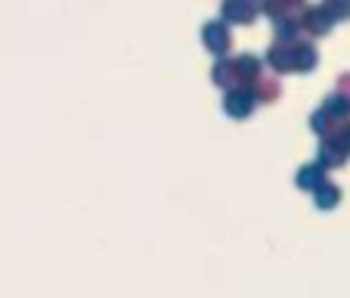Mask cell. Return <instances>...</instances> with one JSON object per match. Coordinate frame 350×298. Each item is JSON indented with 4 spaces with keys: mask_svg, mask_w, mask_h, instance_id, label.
Listing matches in <instances>:
<instances>
[{
    "mask_svg": "<svg viewBox=\"0 0 350 298\" xmlns=\"http://www.w3.org/2000/svg\"><path fill=\"white\" fill-rule=\"evenodd\" d=\"M323 109L332 115V119L347 121L350 119V97H347V93H341V90H332L329 97L323 99Z\"/></svg>",
    "mask_w": 350,
    "mask_h": 298,
    "instance_id": "30bf717a",
    "label": "cell"
},
{
    "mask_svg": "<svg viewBox=\"0 0 350 298\" xmlns=\"http://www.w3.org/2000/svg\"><path fill=\"white\" fill-rule=\"evenodd\" d=\"M273 28H276V40H288V44H295L297 34L304 32L297 16H279V19H273Z\"/></svg>",
    "mask_w": 350,
    "mask_h": 298,
    "instance_id": "4fadbf2b",
    "label": "cell"
},
{
    "mask_svg": "<svg viewBox=\"0 0 350 298\" xmlns=\"http://www.w3.org/2000/svg\"><path fill=\"white\" fill-rule=\"evenodd\" d=\"M338 90L347 93V97H350V72H347V75H341V81H338Z\"/></svg>",
    "mask_w": 350,
    "mask_h": 298,
    "instance_id": "d6986e66",
    "label": "cell"
},
{
    "mask_svg": "<svg viewBox=\"0 0 350 298\" xmlns=\"http://www.w3.org/2000/svg\"><path fill=\"white\" fill-rule=\"evenodd\" d=\"M332 22H335V16H332L325 7H310V10H304V13H301V28H304L307 34H313V38L329 34L332 32Z\"/></svg>",
    "mask_w": 350,
    "mask_h": 298,
    "instance_id": "5b68a950",
    "label": "cell"
},
{
    "mask_svg": "<svg viewBox=\"0 0 350 298\" xmlns=\"http://www.w3.org/2000/svg\"><path fill=\"white\" fill-rule=\"evenodd\" d=\"M252 90H254V97H258V103H276L282 87H279V81H270L260 75V78L252 84Z\"/></svg>",
    "mask_w": 350,
    "mask_h": 298,
    "instance_id": "2e32d148",
    "label": "cell"
},
{
    "mask_svg": "<svg viewBox=\"0 0 350 298\" xmlns=\"http://www.w3.org/2000/svg\"><path fill=\"white\" fill-rule=\"evenodd\" d=\"M313 206H317L319 212H332V208H338L341 206V186L332 184V180H325L323 186L313 190Z\"/></svg>",
    "mask_w": 350,
    "mask_h": 298,
    "instance_id": "ba28073f",
    "label": "cell"
},
{
    "mask_svg": "<svg viewBox=\"0 0 350 298\" xmlns=\"http://www.w3.org/2000/svg\"><path fill=\"white\" fill-rule=\"evenodd\" d=\"M325 171H329V168L319 165V162H313V165H304L301 171L295 174V186H297V190L313 193L317 186H323L325 180H329V177H325Z\"/></svg>",
    "mask_w": 350,
    "mask_h": 298,
    "instance_id": "52a82bcc",
    "label": "cell"
},
{
    "mask_svg": "<svg viewBox=\"0 0 350 298\" xmlns=\"http://www.w3.org/2000/svg\"><path fill=\"white\" fill-rule=\"evenodd\" d=\"M319 62V53L313 44H297L295 40V72H313Z\"/></svg>",
    "mask_w": 350,
    "mask_h": 298,
    "instance_id": "5bb4252c",
    "label": "cell"
},
{
    "mask_svg": "<svg viewBox=\"0 0 350 298\" xmlns=\"http://www.w3.org/2000/svg\"><path fill=\"white\" fill-rule=\"evenodd\" d=\"M258 13H260V7L254 0H224L220 3V19L226 25H248Z\"/></svg>",
    "mask_w": 350,
    "mask_h": 298,
    "instance_id": "3957f363",
    "label": "cell"
},
{
    "mask_svg": "<svg viewBox=\"0 0 350 298\" xmlns=\"http://www.w3.org/2000/svg\"><path fill=\"white\" fill-rule=\"evenodd\" d=\"M347 146L341 143V140L335 137V134H329V137H323V143H319V153H317V162L325 168H341L344 162H347Z\"/></svg>",
    "mask_w": 350,
    "mask_h": 298,
    "instance_id": "277c9868",
    "label": "cell"
},
{
    "mask_svg": "<svg viewBox=\"0 0 350 298\" xmlns=\"http://www.w3.org/2000/svg\"><path fill=\"white\" fill-rule=\"evenodd\" d=\"M267 62L276 75H285V72H295V44L288 40H276V44L267 50Z\"/></svg>",
    "mask_w": 350,
    "mask_h": 298,
    "instance_id": "8992f818",
    "label": "cell"
},
{
    "mask_svg": "<svg viewBox=\"0 0 350 298\" xmlns=\"http://www.w3.org/2000/svg\"><path fill=\"white\" fill-rule=\"evenodd\" d=\"M254 109H258V97H254L252 87L236 84V87H230V90L224 93V112L230 115V119L242 121V119H248Z\"/></svg>",
    "mask_w": 350,
    "mask_h": 298,
    "instance_id": "6da1fadb",
    "label": "cell"
},
{
    "mask_svg": "<svg viewBox=\"0 0 350 298\" xmlns=\"http://www.w3.org/2000/svg\"><path fill=\"white\" fill-rule=\"evenodd\" d=\"M335 137H338V140H341V143H344V146H347V153H350V119H347V121H344V125H341V127H338V131H335Z\"/></svg>",
    "mask_w": 350,
    "mask_h": 298,
    "instance_id": "ac0fdd59",
    "label": "cell"
},
{
    "mask_svg": "<svg viewBox=\"0 0 350 298\" xmlns=\"http://www.w3.org/2000/svg\"><path fill=\"white\" fill-rule=\"evenodd\" d=\"M341 125H344V121L332 119L325 109H317V112L310 115V127H313V134H319V137H329V134H335Z\"/></svg>",
    "mask_w": 350,
    "mask_h": 298,
    "instance_id": "9a60e30c",
    "label": "cell"
},
{
    "mask_svg": "<svg viewBox=\"0 0 350 298\" xmlns=\"http://www.w3.org/2000/svg\"><path fill=\"white\" fill-rule=\"evenodd\" d=\"M323 7L335 16V22L338 19H350V0H325Z\"/></svg>",
    "mask_w": 350,
    "mask_h": 298,
    "instance_id": "e0dca14e",
    "label": "cell"
},
{
    "mask_svg": "<svg viewBox=\"0 0 350 298\" xmlns=\"http://www.w3.org/2000/svg\"><path fill=\"white\" fill-rule=\"evenodd\" d=\"M202 40H205V47L211 50L214 56H226L232 47V38H230V28H226L224 19H214V22H205V28H202Z\"/></svg>",
    "mask_w": 350,
    "mask_h": 298,
    "instance_id": "7a4b0ae2",
    "label": "cell"
},
{
    "mask_svg": "<svg viewBox=\"0 0 350 298\" xmlns=\"http://www.w3.org/2000/svg\"><path fill=\"white\" fill-rule=\"evenodd\" d=\"M211 81L217 87H236L239 84V72H236V60H226V56H220L217 62H214V69H211Z\"/></svg>",
    "mask_w": 350,
    "mask_h": 298,
    "instance_id": "9c48e42d",
    "label": "cell"
},
{
    "mask_svg": "<svg viewBox=\"0 0 350 298\" xmlns=\"http://www.w3.org/2000/svg\"><path fill=\"white\" fill-rule=\"evenodd\" d=\"M301 7H304V0H264L260 13H267L270 19H279V16H295Z\"/></svg>",
    "mask_w": 350,
    "mask_h": 298,
    "instance_id": "7c38bea8",
    "label": "cell"
},
{
    "mask_svg": "<svg viewBox=\"0 0 350 298\" xmlns=\"http://www.w3.org/2000/svg\"><path fill=\"white\" fill-rule=\"evenodd\" d=\"M236 72H239V84L252 87L254 81L260 78V60L258 56H236Z\"/></svg>",
    "mask_w": 350,
    "mask_h": 298,
    "instance_id": "8fae6325",
    "label": "cell"
}]
</instances>
